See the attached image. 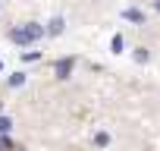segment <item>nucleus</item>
Returning <instances> with one entry per match:
<instances>
[{"label":"nucleus","instance_id":"1","mask_svg":"<svg viewBox=\"0 0 160 151\" xmlns=\"http://www.w3.org/2000/svg\"><path fill=\"white\" fill-rule=\"evenodd\" d=\"M47 35V29L44 25H38V22H25V25H19V29H10V41L13 44H22V47H28V44H35V41H41Z\"/></svg>","mask_w":160,"mask_h":151},{"label":"nucleus","instance_id":"2","mask_svg":"<svg viewBox=\"0 0 160 151\" xmlns=\"http://www.w3.org/2000/svg\"><path fill=\"white\" fill-rule=\"evenodd\" d=\"M72 69H75V57H60V60L53 63V76H57L60 82H66V79H69Z\"/></svg>","mask_w":160,"mask_h":151},{"label":"nucleus","instance_id":"3","mask_svg":"<svg viewBox=\"0 0 160 151\" xmlns=\"http://www.w3.org/2000/svg\"><path fill=\"white\" fill-rule=\"evenodd\" d=\"M122 19H129V22H135V25H144V13H141V10H132V7L122 13Z\"/></svg>","mask_w":160,"mask_h":151},{"label":"nucleus","instance_id":"4","mask_svg":"<svg viewBox=\"0 0 160 151\" xmlns=\"http://www.w3.org/2000/svg\"><path fill=\"white\" fill-rule=\"evenodd\" d=\"M63 25H66V22H63L60 16H53V19L47 22V35H63Z\"/></svg>","mask_w":160,"mask_h":151},{"label":"nucleus","instance_id":"5","mask_svg":"<svg viewBox=\"0 0 160 151\" xmlns=\"http://www.w3.org/2000/svg\"><path fill=\"white\" fill-rule=\"evenodd\" d=\"M16 145H13V138H10V132H0V151H13Z\"/></svg>","mask_w":160,"mask_h":151},{"label":"nucleus","instance_id":"6","mask_svg":"<svg viewBox=\"0 0 160 151\" xmlns=\"http://www.w3.org/2000/svg\"><path fill=\"white\" fill-rule=\"evenodd\" d=\"M25 85V72H13L10 76V88H22Z\"/></svg>","mask_w":160,"mask_h":151},{"label":"nucleus","instance_id":"7","mask_svg":"<svg viewBox=\"0 0 160 151\" xmlns=\"http://www.w3.org/2000/svg\"><path fill=\"white\" fill-rule=\"evenodd\" d=\"M110 47H113V54H122V47H126V41H122V35H113V41H110Z\"/></svg>","mask_w":160,"mask_h":151},{"label":"nucleus","instance_id":"8","mask_svg":"<svg viewBox=\"0 0 160 151\" xmlns=\"http://www.w3.org/2000/svg\"><path fill=\"white\" fill-rule=\"evenodd\" d=\"M94 145H98V148H107V145H110V132H98V135H94Z\"/></svg>","mask_w":160,"mask_h":151},{"label":"nucleus","instance_id":"9","mask_svg":"<svg viewBox=\"0 0 160 151\" xmlns=\"http://www.w3.org/2000/svg\"><path fill=\"white\" fill-rule=\"evenodd\" d=\"M22 60L25 63H35V60H41V50H22Z\"/></svg>","mask_w":160,"mask_h":151},{"label":"nucleus","instance_id":"10","mask_svg":"<svg viewBox=\"0 0 160 151\" xmlns=\"http://www.w3.org/2000/svg\"><path fill=\"white\" fill-rule=\"evenodd\" d=\"M135 60H138V63H148V60H151L148 47H138V50H135Z\"/></svg>","mask_w":160,"mask_h":151},{"label":"nucleus","instance_id":"11","mask_svg":"<svg viewBox=\"0 0 160 151\" xmlns=\"http://www.w3.org/2000/svg\"><path fill=\"white\" fill-rule=\"evenodd\" d=\"M13 129V120L10 117H0V132H10Z\"/></svg>","mask_w":160,"mask_h":151},{"label":"nucleus","instance_id":"12","mask_svg":"<svg viewBox=\"0 0 160 151\" xmlns=\"http://www.w3.org/2000/svg\"><path fill=\"white\" fill-rule=\"evenodd\" d=\"M154 10H157V13H160V0H154Z\"/></svg>","mask_w":160,"mask_h":151},{"label":"nucleus","instance_id":"13","mask_svg":"<svg viewBox=\"0 0 160 151\" xmlns=\"http://www.w3.org/2000/svg\"><path fill=\"white\" fill-rule=\"evenodd\" d=\"M13 151H22V148H13Z\"/></svg>","mask_w":160,"mask_h":151},{"label":"nucleus","instance_id":"14","mask_svg":"<svg viewBox=\"0 0 160 151\" xmlns=\"http://www.w3.org/2000/svg\"><path fill=\"white\" fill-rule=\"evenodd\" d=\"M0 69H3V63H0Z\"/></svg>","mask_w":160,"mask_h":151},{"label":"nucleus","instance_id":"15","mask_svg":"<svg viewBox=\"0 0 160 151\" xmlns=\"http://www.w3.org/2000/svg\"><path fill=\"white\" fill-rule=\"evenodd\" d=\"M0 3H3V0H0Z\"/></svg>","mask_w":160,"mask_h":151}]
</instances>
